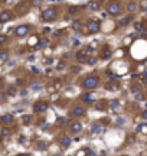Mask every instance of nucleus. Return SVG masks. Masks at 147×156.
Returning <instances> with one entry per match:
<instances>
[{"label": "nucleus", "mask_w": 147, "mask_h": 156, "mask_svg": "<svg viewBox=\"0 0 147 156\" xmlns=\"http://www.w3.org/2000/svg\"><path fill=\"white\" fill-rule=\"evenodd\" d=\"M94 98H95V97H94V94H92V93H85V94H82V95H81V100H82L84 103H92V101H94Z\"/></svg>", "instance_id": "obj_8"}, {"label": "nucleus", "mask_w": 147, "mask_h": 156, "mask_svg": "<svg viewBox=\"0 0 147 156\" xmlns=\"http://www.w3.org/2000/svg\"><path fill=\"white\" fill-rule=\"evenodd\" d=\"M69 130H71L72 133H79V131L82 130V124H81V123H78V121H74V123L71 124Z\"/></svg>", "instance_id": "obj_9"}, {"label": "nucleus", "mask_w": 147, "mask_h": 156, "mask_svg": "<svg viewBox=\"0 0 147 156\" xmlns=\"http://www.w3.org/2000/svg\"><path fill=\"white\" fill-rule=\"evenodd\" d=\"M125 142H127V143H134V142H135V136H134V134H130V136L125 139Z\"/></svg>", "instance_id": "obj_27"}, {"label": "nucleus", "mask_w": 147, "mask_h": 156, "mask_svg": "<svg viewBox=\"0 0 147 156\" xmlns=\"http://www.w3.org/2000/svg\"><path fill=\"white\" fill-rule=\"evenodd\" d=\"M110 106H111L112 108H117V107H118V100H111V101H110Z\"/></svg>", "instance_id": "obj_29"}, {"label": "nucleus", "mask_w": 147, "mask_h": 156, "mask_svg": "<svg viewBox=\"0 0 147 156\" xmlns=\"http://www.w3.org/2000/svg\"><path fill=\"white\" fill-rule=\"evenodd\" d=\"M56 121H58L59 124H64V121H68V119H65V117H62V119H58Z\"/></svg>", "instance_id": "obj_37"}, {"label": "nucleus", "mask_w": 147, "mask_h": 156, "mask_svg": "<svg viewBox=\"0 0 147 156\" xmlns=\"http://www.w3.org/2000/svg\"><path fill=\"white\" fill-rule=\"evenodd\" d=\"M78 10H79V7H77V6H69V7H68V13H69V15H75Z\"/></svg>", "instance_id": "obj_21"}, {"label": "nucleus", "mask_w": 147, "mask_h": 156, "mask_svg": "<svg viewBox=\"0 0 147 156\" xmlns=\"http://www.w3.org/2000/svg\"><path fill=\"white\" fill-rule=\"evenodd\" d=\"M48 42H49L48 39H42V41H39V44L36 45V48H42V46H46V45H48Z\"/></svg>", "instance_id": "obj_23"}, {"label": "nucleus", "mask_w": 147, "mask_h": 156, "mask_svg": "<svg viewBox=\"0 0 147 156\" xmlns=\"http://www.w3.org/2000/svg\"><path fill=\"white\" fill-rule=\"evenodd\" d=\"M72 71H74V72H78V71H79V68H78V67H74V68H72Z\"/></svg>", "instance_id": "obj_46"}, {"label": "nucleus", "mask_w": 147, "mask_h": 156, "mask_svg": "<svg viewBox=\"0 0 147 156\" xmlns=\"http://www.w3.org/2000/svg\"><path fill=\"white\" fill-rule=\"evenodd\" d=\"M56 15H58V12H56L55 7H48V9H45V10L42 12V20H45V22H52V20L56 19Z\"/></svg>", "instance_id": "obj_2"}, {"label": "nucleus", "mask_w": 147, "mask_h": 156, "mask_svg": "<svg viewBox=\"0 0 147 156\" xmlns=\"http://www.w3.org/2000/svg\"><path fill=\"white\" fill-rule=\"evenodd\" d=\"M48 32H51V29H49V28H45V29H43V33H48Z\"/></svg>", "instance_id": "obj_45"}, {"label": "nucleus", "mask_w": 147, "mask_h": 156, "mask_svg": "<svg viewBox=\"0 0 147 156\" xmlns=\"http://www.w3.org/2000/svg\"><path fill=\"white\" fill-rule=\"evenodd\" d=\"M65 68V64L64 62H59V65H58V69H64Z\"/></svg>", "instance_id": "obj_41"}, {"label": "nucleus", "mask_w": 147, "mask_h": 156, "mask_svg": "<svg viewBox=\"0 0 147 156\" xmlns=\"http://www.w3.org/2000/svg\"><path fill=\"white\" fill-rule=\"evenodd\" d=\"M6 39H7L6 35H0V45H2L3 42H6Z\"/></svg>", "instance_id": "obj_36"}, {"label": "nucleus", "mask_w": 147, "mask_h": 156, "mask_svg": "<svg viewBox=\"0 0 147 156\" xmlns=\"http://www.w3.org/2000/svg\"><path fill=\"white\" fill-rule=\"evenodd\" d=\"M42 2H39V0H35V2H32V6H41Z\"/></svg>", "instance_id": "obj_38"}, {"label": "nucleus", "mask_w": 147, "mask_h": 156, "mask_svg": "<svg viewBox=\"0 0 147 156\" xmlns=\"http://www.w3.org/2000/svg\"><path fill=\"white\" fill-rule=\"evenodd\" d=\"M141 117H143V119H146V120H147V110H144V111H143V113H141Z\"/></svg>", "instance_id": "obj_42"}, {"label": "nucleus", "mask_w": 147, "mask_h": 156, "mask_svg": "<svg viewBox=\"0 0 147 156\" xmlns=\"http://www.w3.org/2000/svg\"><path fill=\"white\" fill-rule=\"evenodd\" d=\"M9 131H10L9 129H3V130H2V133H3V134H9Z\"/></svg>", "instance_id": "obj_44"}, {"label": "nucleus", "mask_w": 147, "mask_h": 156, "mask_svg": "<svg viewBox=\"0 0 147 156\" xmlns=\"http://www.w3.org/2000/svg\"><path fill=\"white\" fill-rule=\"evenodd\" d=\"M5 98H6V95H5L3 93H0V101H3Z\"/></svg>", "instance_id": "obj_43"}, {"label": "nucleus", "mask_w": 147, "mask_h": 156, "mask_svg": "<svg viewBox=\"0 0 147 156\" xmlns=\"http://www.w3.org/2000/svg\"><path fill=\"white\" fill-rule=\"evenodd\" d=\"M55 156H59V155H55Z\"/></svg>", "instance_id": "obj_49"}, {"label": "nucleus", "mask_w": 147, "mask_h": 156, "mask_svg": "<svg viewBox=\"0 0 147 156\" xmlns=\"http://www.w3.org/2000/svg\"><path fill=\"white\" fill-rule=\"evenodd\" d=\"M137 7H138V5L135 3V2H130V3H127V10L130 12V13H133V12H135L137 10Z\"/></svg>", "instance_id": "obj_14"}, {"label": "nucleus", "mask_w": 147, "mask_h": 156, "mask_svg": "<svg viewBox=\"0 0 147 156\" xmlns=\"http://www.w3.org/2000/svg\"><path fill=\"white\" fill-rule=\"evenodd\" d=\"M100 84V78L97 75H88L84 78L82 81V87L87 88V90H92V88H97V85Z\"/></svg>", "instance_id": "obj_1"}, {"label": "nucleus", "mask_w": 147, "mask_h": 156, "mask_svg": "<svg viewBox=\"0 0 147 156\" xmlns=\"http://www.w3.org/2000/svg\"><path fill=\"white\" fill-rule=\"evenodd\" d=\"M32 90H35V91L41 90V84H38V82H33V84H32Z\"/></svg>", "instance_id": "obj_32"}, {"label": "nucleus", "mask_w": 147, "mask_h": 156, "mask_svg": "<svg viewBox=\"0 0 147 156\" xmlns=\"http://www.w3.org/2000/svg\"><path fill=\"white\" fill-rule=\"evenodd\" d=\"M75 58H77V61L78 62H87V54L84 52V51H79V52H77L75 54Z\"/></svg>", "instance_id": "obj_10"}, {"label": "nucleus", "mask_w": 147, "mask_h": 156, "mask_svg": "<svg viewBox=\"0 0 147 156\" xmlns=\"http://www.w3.org/2000/svg\"><path fill=\"white\" fill-rule=\"evenodd\" d=\"M71 144V139L68 137V136H64L62 139H61V146L62 147H68Z\"/></svg>", "instance_id": "obj_19"}, {"label": "nucleus", "mask_w": 147, "mask_h": 156, "mask_svg": "<svg viewBox=\"0 0 147 156\" xmlns=\"http://www.w3.org/2000/svg\"><path fill=\"white\" fill-rule=\"evenodd\" d=\"M95 108H97V110H104V108H105V103H104V101L97 103V104H95Z\"/></svg>", "instance_id": "obj_24"}, {"label": "nucleus", "mask_w": 147, "mask_h": 156, "mask_svg": "<svg viewBox=\"0 0 147 156\" xmlns=\"http://www.w3.org/2000/svg\"><path fill=\"white\" fill-rule=\"evenodd\" d=\"M18 156H30L29 153H20V155H18Z\"/></svg>", "instance_id": "obj_47"}, {"label": "nucleus", "mask_w": 147, "mask_h": 156, "mask_svg": "<svg viewBox=\"0 0 147 156\" xmlns=\"http://www.w3.org/2000/svg\"><path fill=\"white\" fill-rule=\"evenodd\" d=\"M38 149H39V150H45V149H46V143L39 142V143H38Z\"/></svg>", "instance_id": "obj_30"}, {"label": "nucleus", "mask_w": 147, "mask_h": 156, "mask_svg": "<svg viewBox=\"0 0 147 156\" xmlns=\"http://www.w3.org/2000/svg\"><path fill=\"white\" fill-rule=\"evenodd\" d=\"M140 80H141L143 82H147V72H144V74L140 77Z\"/></svg>", "instance_id": "obj_35"}, {"label": "nucleus", "mask_w": 147, "mask_h": 156, "mask_svg": "<svg viewBox=\"0 0 147 156\" xmlns=\"http://www.w3.org/2000/svg\"><path fill=\"white\" fill-rule=\"evenodd\" d=\"M13 121V116L12 114H3L0 117V123H5V124H9Z\"/></svg>", "instance_id": "obj_12"}, {"label": "nucleus", "mask_w": 147, "mask_h": 156, "mask_svg": "<svg viewBox=\"0 0 147 156\" xmlns=\"http://www.w3.org/2000/svg\"><path fill=\"white\" fill-rule=\"evenodd\" d=\"M9 58V54L7 52H0V64H5Z\"/></svg>", "instance_id": "obj_20"}, {"label": "nucleus", "mask_w": 147, "mask_h": 156, "mask_svg": "<svg viewBox=\"0 0 147 156\" xmlns=\"http://www.w3.org/2000/svg\"><path fill=\"white\" fill-rule=\"evenodd\" d=\"M87 62H88L89 65H94V64L97 62V58H95V57H89V58L87 59Z\"/></svg>", "instance_id": "obj_28"}, {"label": "nucleus", "mask_w": 147, "mask_h": 156, "mask_svg": "<svg viewBox=\"0 0 147 156\" xmlns=\"http://www.w3.org/2000/svg\"><path fill=\"white\" fill-rule=\"evenodd\" d=\"M100 29H101L100 20H97V19H91V20L88 22V31H89L91 33H97V32H100Z\"/></svg>", "instance_id": "obj_4"}, {"label": "nucleus", "mask_w": 147, "mask_h": 156, "mask_svg": "<svg viewBox=\"0 0 147 156\" xmlns=\"http://www.w3.org/2000/svg\"><path fill=\"white\" fill-rule=\"evenodd\" d=\"M101 130H102V127H101L100 123H94V124L91 126V129H89L91 133H98V131H101Z\"/></svg>", "instance_id": "obj_17"}, {"label": "nucleus", "mask_w": 147, "mask_h": 156, "mask_svg": "<svg viewBox=\"0 0 147 156\" xmlns=\"http://www.w3.org/2000/svg\"><path fill=\"white\" fill-rule=\"evenodd\" d=\"M107 12L110 13V15H112V16H115V15H118L120 12H121V6H120V3H108V6H107Z\"/></svg>", "instance_id": "obj_3"}, {"label": "nucleus", "mask_w": 147, "mask_h": 156, "mask_svg": "<svg viewBox=\"0 0 147 156\" xmlns=\"http://www.w3.org/2000/svg\"><path fill=\"white\" fill-rule=\"evenodd\" d=\"M30 120H32L30 116H23V117H22V123H23V124H29Z\"/></svg>", "instance_id": "obj_25"}, {"label": "nucleus", "mask_w": 147, "mask_h": 156, "mask_svg": "<svg viewBox=\"0 0 147 156\" xmlns=\"http://www.w3.org/2000/svg\"><path fill=\"white\" fill-rule=\"evenodd\" d=\"M62 31H64V29H59V31H55V32H54V35H55V36H59V35H62Z\"/></svg>", "instance_id": "obj_39"}, {"label": "nucleus", "mask_w": 147, "mask_h": 156, "mask_svg": "<svg viewBox=\"0 0 147 156\" xmlns=\"http://www.w3.org/2000/svg\"><path fill=\"white\" fill-rule=\"evenodd\" d=\"M45 110H48V104L45 101H38V103L33 104V111L35 113H42Z\"/></svg>", "instance_id": "obj_6"}, {"label": "nucleus", "mask_w": 147, "mask_h": 156, "mask_svg": "<svg viewBox=\"0 0 147 156\" xmlns=\"http://www.w3.org/2000/svg\"><path fill=\"white\" fill-rule=\"evenodd\" d=\"M134 28H135V31H143V29H144V25H143L141 22H137V23L134 25Z\"/></svg>", "instance_id": "obj_26"}, {"label": "nucleus", "mask_w": 147, "mask_h": 156, "mask_svg": "<svg viewBox=\"0 0 147 156\" xmlns=\"http://www.w3.org/2000/svg\"><path fill=\"white\" fill-rule=\"evenodd\" d=\"M84 114H85V110H84L82 107L77 106V107H74V108H72V116L79 117V116H84Z\"/></svg>", "instance_id": "obj_11"}, {"label": "nucleus", "mask_w": 147, "mask_h": 156, "mask_svg": "<svg viewBox=\"0 0 147 156\" xmlns=\"http://www.w3.org/2000/svg\"><path fill=\"white\" fill-rule=\"evenodd\" d=\"M138 7L141 10H147V0H141V2L138 3Z\"/></svg>", "instance_id": "obj_22"}, {"label": "nucleus", "mask_w": 147, "mask_h": 156, "mask_svg": "<svg viewBox=\"0 0 147 156\" xmlns=\"http://www.w3.org/2000/svg\"><path fill=\"white\" fill-rule=\"evenodd\" d=\"M131 91H133V93H135V94H138V93H140V88H138V87H135V85H133V87H131Z\"/></svg>", "instance_id": "obj_34"}, {"label": "nucleus", "mask_w": 147, "mask_h": 156, "mask_svg": "<svg viewBox=\"0 0 147 156\" xmlns=\"http://www.w3.org/2000/svg\"><path fill=\"white\" fill-rule=\"evenodd\" d=\"M7 94H9V95H15V94H16V88H15V87H10V88L7 90Z\"/></svg>", "instance_id": "obj_31"}, {"label": "nucleus", "mask_w": 147, "mask_h": 156, "mask_svg": "<svg viewBox=\"0 0 147 156\" xmlns=\"http://www.w3.org/2000/svg\"><path fill=\"white\" fill-rule=\"evenodd\" d=\"M143 35H144L146 38H147V29H146V31H143Z\"/></svg>", "instance_id": "obj_48"}, {"label": "nucleus", "mask_w": 147, "mask_h": 156, "mask_svg": "<svg viewBox=\"0 0 147 156\" xmlns=\"http://www.w3.org/2000/svg\"><path fill=\"white\" fill-rule=\"evenodd\" d=\"M105 88H107V90H110V91H114V90H117V88H118V82L110 81V82H107V84H105Z\"/></svg>", "instance_id": "obj_16"}, {"label": "nucleus", "mask_w": 147, "mask_h": 156, "mask_svg": "<svg viewBox=\"0 0 147 156\" xmlns=\"http://www.w3.org/2000/svg\"><path fill=\"white\" fill-rule=\"evenodd\" d=\"M131 19H133V16H125V18H123V19L118 20V25H120V26H127V25L131 22Z\"/></svg>", "instance_id": "obj_15"}, {"label": "nucleus", "mask_w": 147, "mask_h": 156, "mask_svg": "<svg viewBox=\"0 0 147 156\" xmlns=\"http://www.w3.org/2000/svg\"><path fill=\"white\" fill-rule=\"evenodd\" d=\"M72 26H74V29H75V31H78V29L81 28V22H78V20H77V22H74V25H72Z\"/></svg>", "instance_id": "obj_33"}, {"label": "nucleus", "mask_w": 147, "mask_h": 156, "mask_svg": "<svg viewBox=\"0 0 147 156\" xmlns=\"http://www.w3.org/2000/svg\"><path fill=\"white\" fill-rule=\"evenodd\" d=\"M92 51H94V48H92V46H87L84 52H92Z\"/></svg>", "instance_id": "obj_40"}, {"label": "nucleus", "mask_w": 147, "mask_h": 156, "mask_svg": "<svg viewBox=\"0 0 147 156\" xmlns=\"http://www.w3.org/2000/svg\"><path fill=\"white\" fill-rule=\"evenodd\" d=\"M88 7H89L91 10H98V9L101 7V3H100V2H89V3H88Z\"/></svg>", "instance_id": "obj_18"}, {"label": "nucleus", "mask_w": 147, "mask_h": 156, "mask_svg": "<svg viewBox=\"0 0 147 156\" xmlns=\"http://www.w3.org/2000/svg\"><path fill=\"white\" fill-rule=\"evenodd\" d=\"M28 32H29V26H28V25H20V26H18V28H16V31H15L16 36H19V38L26 36V35H28Z\"/></svg>", "instance_id": "obj_5"}, {"label": "nucleus", "mask_w": 147, "mask_h": 156, "mask_svg": "<svg viewBox=\"0 0 147 156\" xmlns=\"http://www.w3.org/2000/svg\"><path fill=\"white\" fill-rule=\"evenodd\" d=\"M10 19H12V13H10L9 10H5V12L0 13V23H6V22H9Z\"/></svg>", "instance_id": "obj_7"}, {"label": "nucleus", "mask_w": 147, "mask_h": 156, "mask_svg": "<svg viewBox=\"0 0 147 156\" xmlns=\"http://www.w3.org/2000/svg\"><path fill=\"white\" fill-rule=\"evenodd\" d=\"M111 55H112V52H111L110 48H104L101 51V58L102 59H108V58H111Z\"/></svg>", "instance_id": "obj_13"}]
</instances>
